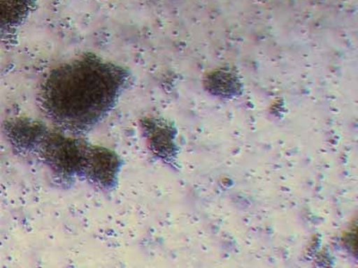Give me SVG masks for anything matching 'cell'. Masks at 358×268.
<instances>
[{"label":"cell","mask_w":358,"mask_h":268,"mask_svg":"<svg viewBox=\"0 0 358 268\" xmlns=\"http://www.w3.org/2000/svg\"><path fill=\"white\" fill-rule=\"evenodd\" d=\"M124 80L126 73L120 66L89 54L50 73L43 85V101L64 123L85 126L111 106Z\"/></svg>","instance_id":"6da1fadb"},{"label":"cell","mask_w":358,"mask_h":268,"mask_svg":"<svg viewBox=\"0 0 358 268\" xmlns=\"http://www.w3.org/2000/svg\"><path fill=\"white\" fill-rule=\"evenodd\" d=\"M34 0H0V27H15L24 21Z\"/></svg>","instance_id":"7a4b0ae2"}]
</instances>
